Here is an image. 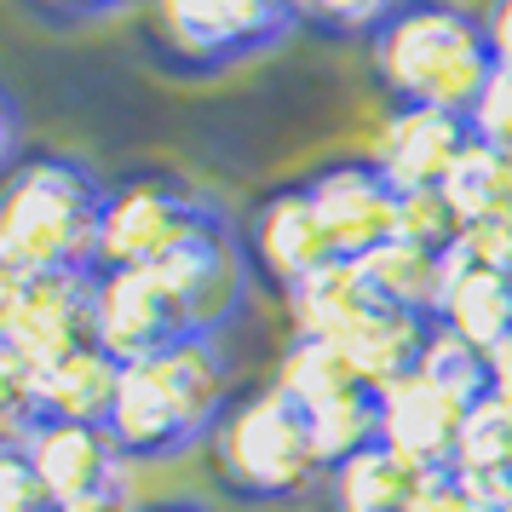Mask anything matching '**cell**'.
I'll list each match as a JSON object with an SVG mask.
<instances>
[{"label":"cell","mask_w":512,"mask_h":512,"mask_svg":"<svg viewBox=\"0 0 512 512\" xmlns=\"http://www.w3.org/2000/svg\"><path fill=\"white\" fill-rule=\"evenodd\" d=\"M415 512H489V495L461 484L455 472H426V484L415 495Z\"/></svg>","instance_id":"cell-32"},{"label":"cell","mask_w":512,"mask_h":512,"mask_svg":"<svg viewBox=\"0 0 512 512\" xmlns=\"http://www.w3.org/2000/svg\"><path fill=\"white\" fill-rule=\"evenodd\" d=\"M271 386H277L288 403H300L305 415H311V409H323V403H334V397L357 392L363 380H357V369H351L346 346L294 334V340L282 346V357H277V380H271Z\"/></svg>","instance_id":"cell-22"},{"label":"cell","mask_w":512,"mask_h":512,"mask_svg":"<svg viewBox=\"0 0 512 512\" xmlns=\"http://www.w3.org/2000/svg\"><path fill=\"white\" fill-rule=\"evenodd\" d=\"M208 472L242 507L300 501L328 478L305 409L288 403L277 386H259L231 403L225 426L208 438Z\"/></svg>","instance_id":"cell-3"},{"label":"cell","mask_w":512,"mask_h":512,"mask_svg":"<svg viewBox=\"0 0 512 512\" xmlns=\"http://www.w3.org/2000/svg\"><path fill=\"white\" fill-rule=\"evenodd\" d=\"M305 190L323 213V231L340 259H369L374 248H386L397 236V202L403 196L374 173L369 156L363 162H328L323 173L305 179Z\"/></svg>","instance_id":"cell-12"},{"label":"cell","mask_w":512,"mask_h":512,"mask_svg":"<svg viewBox=\"0 0 512 512\" xmlns=\"http://www.w3.org/2000/svg\"><path fill=\"white\" fill-rule=\"evenodd\" d=\"M489 512H512V484L501 489V495H495V501H489Z\"/></svg>","instance_id":"cell-37"},{"label":"cell","mask_w":512,"mask_h":512,"mask_svg":"<svg viewBox=\"0 0 512 512\" xmlns=\"http://www.w3.org/2000/svg\"><path fill=\"white\" fill-rule=\"evenodd\" d=\"M374 81L392 104L466 116L495 75L489 29L461 6H392V18L369 41Z\"/></svg>","instance_id":"cell-2"},{"label":"cell","mask_w":512,"mask_h":512,"mask_svg":"<svg viewBox=\"0 0 512 512\" xmlns=\"http://www.w3.org/2000/svg\"><path fill=\"white\" fill-rule=\"evenodd\" d=\"M93 288L98 271H52V277L0 271V346L35 357L41 369L81 346H98Z\"/></svg>","instance_id":"cell-6"},{"label":"cell","mask_w":512,"mask_h":512,"mask_svg":"<svg viewBox=\"0 0 512 512\" xmlns=\"http://www.w3.org/2000/svg\"><path fill=\"white\" fill-rule=\"evenodd\" d=\"M144 271H156L162 294L179 305V317H185L190 334H219L242 311L248 259H242V242L231 236L225 219L202 225L196 236H185L173 254H162L156 265H144Z\"/></svg>","instance_id":"cell-7"},{"label":"cell","mask_w":512,"mask_h":512,"mask_svg":"<svg viewBox=\"0 0 512 512\" xmlns=\"http://www.w3.org/2000/svg\"><path fill=\"white\" fill-rule=\"evenodd\" d=\"M466 127H472L478 144H495V150L512 156V70L489 75V87L478 93V104L466 110Z\"/></svg>","instance_id":"cell-29"},{"label":"cell","mask_w":512,"mask_h":512,"mask_svg":"<svg viewBox=\"0 0 512 512\" xmlns=\"http://www.w3.org/2000/svg\"><path fill=\"white\" fill-rule=\"evenodd\" d=\"M104 202H110V179H98L75 156L41 150L12 162L0 190V271L12 277L93 271Z\"/></svg>","instance_id":"cell-1"},{"label":"cell","mask_w":512,"mask_h":512,"mask_svg":"<svg viewBox=\"0 0 512 512\" xmlns=\"http://www.w3.org/2000/svg\"><path fill=\"white\" fill-rule=\"evenodd\" d=\"M305 420H311V438H317V455H323L328 472L380 443V397H374L369 386H357V392L334 397L323 409H311Z\"/></svg>","instance_id":"cell-25"},{"label":"cell","mask_w":512,"mask_h":512,"mask_svg":"<svg viewBox=\"0 0 512 512\" xmlns=\"http://www.w3.org/2000/svg\"><path fill=\"white\" fill-rule=\"evenodd\" d=\"M294 24H300L294 6H265V0H179V6H156L144 18L150 58L185 81L225 75L259 52H271Z\"/></svg>","instance_id":"cell-4"},{"label":"cell","mask_w":512,"mask_h":512,"mask_svg":"<svg viewBox=\"0 0 512 512\" xmlns=\"http://www.w3.org/2000/svg\"><path fill=\"white\" fill-rule=\"evenodd\" d=\"M443 265H449V277H443V300H438L432 323L489 357L512 334V277L484 271V265H466L455 254H443Z\"/></svg>","instance_id":"cell-16"},{"label":"cell","mask_w":512,"mask_h":512,"mask_svg":"<svg viewBox=\"0 0 512 512\" xmlns=\"http://www.w3.org/2000/svg\"><path fill=\"white\" fill-rule=\"evenodd\" d=\"M93 323H98V346L110 351L121 369L162 357L173 340L190 334L179 305L162 294L156 271H98Z\"/></svg>","instance_id":"cell-10"},{"label":"cell","mask_w":512,"mask_h":512,"mask_svg":"<svg viewBox=\"0 0 512 512\" xmlns=\"http://www.w3.org/2000/svg\"><path fill=\"white\" fill-rule=\"evenodd\" d=\"M449 472L495 501V495L512 484V409H501L495 397H484V403L466 415Z\"/></svg>","instance_id":"cell-23"},{"label":"cell","mask_w":512,"mask_h":512,"mask_svg":"<svg viewBox=\"0 0 512 512\" xmlns=\"http://www.w3.org/2000/svg\"><path fill=\"white\" fill-rule=\"evenodd\" d=\"M374 305L380 300H374L369 282H363V265H357V259H334V265H323L317 277H305L300 288L288 294V323H294V334H305V340H334V346H340Z\"/></svg>","instance_id":"cell-19"},{"label":"cell","mask_w":512,"mask_h":512,"mask_svg":"<svg viewBox=\"0 0 512 512\" xmlns=\"http://www.w3.org/2000/svg\"><path fill=\"white\" fill-rule=\"evenodd\" d=\"M144 369L156 374V386L167 392L173 415L185 420V432L196 443H208L225 426L236 397H231V363L219 351V334H185L162 357H150Z\"/></svg>","instance_id":"cell-14"},{"label":"cell","mask_w":512,"mask_h":512,"mask_svg":"<svg viewBox=\"0 0 512 512\" xmlns=\"http://www.w3.org/2000/svg\"><path fill=\"white\" fill-rule=\"evenodd\" d=\"M420 484H426L420 466L392 455L386 443H374L323 478V512H415Z\"/></svg>","instance_id":"cell-18"},{"label":"cell","mask_w":512,"mask_h":512,"mask_svg":"<svg viewBox=\"0 0 512 512\" xmlns=\"http://www.w3.org/2000/svg\"><path fill=\"white\" fill-rule=\"evenodd\" d=\"M58 512H144L127 489H110V495H93V501H75V507H58Z\"/></svg>","instance_id":"cell-35"},{"label":"cell","mask_w":512,"mask_h":512,"mask_svg":"<svg viewBox=\"0 0 512 512\" xmlns=\"http://www.w3.org/2000/svg\"><path fill=\"white\" fill-rule=\"evenodd\" d=\"M104 432L116 438V449L127 455V466L173 461V455L196 449V438L185 432V420L173 415L167 392L156 386V374L144 369V363H133V369L121 374V392H116L110 420H104Z\"/></svg>","instance_id":"cell-15"},{"label":"cell","mask_w":512,"mask_h":512,"mask_svg":"<svg viewBox=\"0 0 512 512\" xmlns=\"http://www.w3.org/2000/svg\"><path fill=\"white\" fill-rule=\"evenodd\" d=\"M449 208L461 213V225H484V219H512V156L495 144H466L455 173L443 179Z\"/></svg>","instance_id":"cell-24"},{"label":"cell","mask_w":512,"mask_h":512,"mask_svg":"<svg viewBox=\"0 0 512 512\" xmlns=\"http://www.w3.org/2000/svg\"><path fill=\"white\" fill-rule=\"evenodd\" d=\"M472 409L478 403H461L455 392H443L438 380L420 369L380 392V443L392 455H403L409 466H420V472H449Z\"/></svg>","instance_id":"cell-13"},{"label":"cell","mask_w":512,"mask_h":512,"mask_svg":"<svg viewBox=\"0 0 512 512\" xmlns=\"http://www.w3.org/2000/svg\"><path fill=\"white\" fill-rule=\"evenodd\" d=\"M213 208L190 179L173 173H127L110 185L104 225H98V265L93 271H144L162 254H173L185 236L213 225Z\"/></svg>","instance_id":"cell-5"},{"label":"cell","mask_w":512,"mask_h":512,"mask_svg":"<svg viewBox=\"0 0 512 512\" xmlns=\"http://www.w3.org/2000/svg\"><path fill=\"white\" fill-rule=\"evenodd\" d=\"M484 29H489V52H495V70H512V0L489 6V12H484Z\"/></svg>","instance_id":"cell-33"},{"label":"cell","mask_w":512,"mask_h":512,"mask_svg":"<svg viewBox=\"0 0 512 512\" xmlns=\"http://www.w3.org/2000/svg\"><path fill=\"white\" fill-rule=\"evenodd\" d=\"M455 259H466V265H484V271H501V277H512V219H484V225H461Z\"/></svg>","instance_id":"cell-31"},{"label":"cell","mask_w":512,"mask_h":512,"mask_svg":"<svg viewBox=\"0 0 512 512\" xmlns=\"http://www.w3.org/2000/svg\"><path fill=\"white\" fill-rule=\"evenodd\" d=\"M420 369L432 374L443 392H455L461 403H484L489 397V357L472 351L466 340H455V334H443V328H432V346H426Z\"/></svg>","instance_id":"cell-26"},{"label":"cell","mask_w":512,"mask_h":512,"mask_svg":"<svg viewBox=\"0 0 512 512\" xmlns=\"http://www.w3.org/2000/svg\"><path fill=\"white\" fill-rule=\"evenodd\" d=\"M121 363L104 346H81L70 357L47 363L41 374V415L47 420H81V426H104L121 392Z\"/></svg>","instance_id":"cell-20"},{"label":"cell","mask_w":512,"mask_h":512,"mask_svg":"<svg viewBox=\"0 0 512 512\" xmlns=\"http://www.w3.org/2000/svg\"><path fill=\"white\" fill-rule=\"evenodd\" d=\"M242 259H248V271L265 277L277 288L282 300L300 288L305 277H317L323 265H334V242L323 231V213L311 202V190L305 185H282L271 196H259V208L242 219Z\"/></svg>","instance_id":"cell-8"},{"label":"cell","mask_w":512,"mask_h":512,"mask_svg":"<svg viewBox=\"0 0 512 512\" xmlns=\"http://www.w3.org/2000/svg\"><path fill=\"white\" fill-rule=\"evenodd\" d=\"M397 236L432 248V254H455V242H461V213L449 208L443 190H409V196L397 202Z\"/></svg>","instance_id":"cell-27"},{"label":"cell","mask_w":512,"mask_h":512,"mask_svg":"<svg viewBox=\"0 0 512 512\" xmlns=\"http://www.w3.org/2000/svg\"><path fill=\"white\" fill-rule=\"evenodd\" d=\"M144 512H208L202 501H156V507H144Z\"/></svg>","instance_id":"cell-36"},{"label":"cell","mask_w":512,"mask_h":512,"mask_svg":"<svg viewBox=\"0 0 512 512\" xmlns=\"http://www.w3.org/2000/svg\"><path fill=\"white\" fill-rule=\"evenodd\" d=\"M363 265V282H369V294L380 305H392V311H409V317H438V300H443V277H449V265L443 254L432 248H420V242H403L392 236L386 248H374L369 259H357Z\"/></svg>","instance_id":"cell-21"},{"label":"cell","mask_w":512,"mask_h":512,"mask_svg":"<svg viewBox=\"0 0 512 512\" xmlns=\"http://www.w3.org/2000/svg\"><path fill=\"white\" fill-rule=\"evenodd\" d=\"M489 397H495L501 409H512V334L489 351Z\"/></svg>","instance_id":"cell-34"},{"label":"cell","mask_w":512,"mask_h":512,"mask_svg":"<svg viewBox=\"0 0 512 512\" xmlns=\"http://www.w3.org/2000/svg\"><path fill=\"white\" fill-rule=\"evenodd\" d=\"M432 328H438V323H426V317H409V311H392V305H374V311L351 328L340 346H346L357 380L380 397L386 386L420 374L426 346H432Z\"/></svg>","instance_id":"cell-17"},{"label":"cell","mask_w":512,"mask_h":512,"mask_svg":"<svg viewBox=\"0 0 512 512\" xmlns=\"http://www.w3.org/2000/svg\"><path fill=\"white\" fill-rule=\"evenodd\" d=\"M0 512H58L24 449H6L0 455Z\"/></svg>","instance_id":"cell-30"},{"label":"cell","mask_w":512,"mask_h":512,"mask_svg":"<svg viewBox=\"0 0 512 512\" xmlns=\"http://www.w3.org/2000/svg\"><path fill=\"white\" fill-rule=\"evenodd\" d=\"M294 18L334 35V41H363L369 47L380 35V24L392 18V6H380V0H369V6H294Z\"/></svg>","instance_id":"cell-28"},{"label":"cell","mask_w":512,"mask_h":512,"mask_svg":"<svg viewBox=\"0 0 512 512\" xmlns=\"http://www.w3.org/2000/svg\"><path fill=\"white\" fill-rule=\"evenodd\" d=\"M24 455L35 478L47 484L52 507H75L110 489H127V455L104 426H81V420H41L24 438Z\"/></svg>","instance_id":"cell-11"},{"label":"cell","mask_w":512,"mask_h":512,"mask_svg":"<svg viewBox=\"0 0 512 512\" xmlns=\"http://www.w3.org/2000/svg\"><path fill=\"white\" fill-rule=\"evenodd\" d=\"M466 144H472L466 116L420 110V104H392L380 116V127H374L369 167L397 196H409V190H443V179L466 156Z\"/></svg>","instance_id":"cell-9"}]
</instances>
